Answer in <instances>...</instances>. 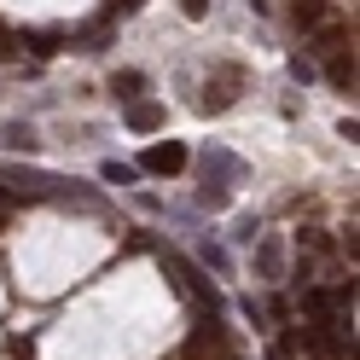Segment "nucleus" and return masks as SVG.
Listing matches in <instances>:
<instances>
[{"instance_id": "3", "label": "nucleus", "mask_w": 360, "mask_h": 360, "mask_svg": "<svg viewBox=\"0 0 360 360\" xmlns=\"http://www.w3.org/2000/svg\"><path fill=\"white\" fill-rule=\"evenodd\" d=\"M238 82H244V70H238V64H221V70H215V82L204 87V110H227V105L238 99Z\"/></svg>"}, {"instance_id": "9", "label": "nucleus", "mask_w": 360, "mask_h": 360, "mask_svg": "<svg viewBox=\"0 0 360 360\" xmlns=\"http://www.w3.org/2000/svg\"><path fill=\"white\" fill-rule=\"evenodd\" d=\"M326 82H331V87H354V53H331Z\"/></svg>"}, {"instance_id": "2", "label": "nucleus", "mask_w": 360, "mask_h": 360, "mask_svg": "<svg viewBox=\"0 0 360 360\" xmlns=\"http://www.w3.org/2000/svg\"><path fill=\"white\" fill-rule=\"evenodd\" d=\"M198 174H204V186H221V192H227V186H238V180H244V163H238L233 151L210 146L204 157H198Z\"/></svg>"}, {"instance_id": "1", "label": "nucleus", "mask_w": 360, "mask_h": 360, "mask_svg": "<svg viewBox=\"0 0 360 360\" xmlns=\"http://www.w3.org/2000/svg\"><path fill=\"white\" fill-rule=\"evenodd\" d=\"M0 180L30 192V198H70V186H76V180H58V174H41V169H0Z\"/></svg>"}, {"instance_id": "10", "label": "nucleus", "mask_w": 360, "mask_h": 360, "mask_svg": "<svg viewBox=\"0 0 360 360\" xmlns=\"http://www.w3.org/2000/svg\"><path fill=\"white\" fill-rule=\"evenodd\" d=\"M140 87H146V76H140V70H117V82H110V94H117V99H134Z\"/></svg>"}, {"instance_id": "4", "label": "nucleus", "mask_w": 360, "mask_h": 360, "mask_svg": "<svg viewBox=\"0 0 360 360\" xmlns=\"http://www.w3.org/2000/svg\"><path fill=\"white\" fill-rule=\"evenodd\" d=\"M140 169H146V174H180V169H186V146H180V140L151 146V151L140 157Z\"/></svg>"}, {"instance_id": "8", "label": "nucleus", "mask_w": 360, "mask_h": 360, "mask_svg": "<svg viewBox=\"0 0 360 360\" xmlns=\"http://www.w3.org/2000/svg\"><path fill=\"white\" fill-rule=\"evenodd\" d=\"M331 18V0H297V30H320Z\"/></svg>"}, {"instance_id": "6", "label": "nucleus", "mask_w": 360, "mask_h": 360, "mask_svg": "<svg viewBox=\"0 0 360 360\" xmlns=\"http://www.w3.org/2000/svg\"><path fill=\"white\" fill-rule=\"evenodd\" d=\"M308 35H314V47H308V53H320V58L343 53V41H349V30H343V24H331V18H326L320 30H308Z\"/></svg>"}, {"instance_id": "11", "label": "nucleus", "mask_w": 360, "mask_h": 360, "mask_svg": "<svg viewBox=\"0 0 360 360\" xmlns=\"http://www.w3.org/2000/svg\"><path fill=\"white\" fill-rule=\"evenodd\" d=\"M99 174H105V180H110V186H128V180H134V169H128V163H105V169H99Z\"/></svg>"}, {"instance_id": "14", "label": "nucleus", "mask_w": 360, "mask_h": 360, "mask_svg": "<svg viewBox=\"0 0 360 360\" xmlns=\"http://www.w3.org/2000/svg\"><path fill=\"white\" fill-rule=\"evenodd\" d=\"M12 53H18V41H12L6 30H0V58H12Z\"/></svg>"}, {"instance_id": "13", "label": "nucleus", "mask_w": 360, "mask_h": 360, "mask_svg": "<svg viewBox=\"0 0 360 360\" xmlns=\"http://www.w3.org/2000/svg\"><path fill=\"white\" fill-rule=\"evenodd\" d=\"M140 6H146V0H117L110 12H122V18H128V12H140Z\"/></svg>"}, {"instance_id": "5", "label": "nucleus", "mask_w": 360, "mask_h": 360, "mask_svg": "<svg viewBox=\"0 0 360 360\" xmlns=\"http://www.w3.org/2000/svg\"><path fill=\"white\" fill-rule=\"evenodd\" d=\"M128 128H134V134H157V128H163V105L134 99V105H128Z\"/></svg>"}, {"instance_id": "12", "label": "nucleus", "mask_w": 360, "mask_h": 360, "mask_svg": "<svg viewBox=\"0 0 360 360\" xmlns=\"http://www.w3.org/2000/svg\"><path fill=\"white\" fill-rule=\"evenodd\" d=\"M180 12L186 18H210V0H180Z\"/></svg>"}, {"instance_id": "7", "label": "nucleus", "mask_w": 360, "mask_h": 360, "mask_svg": "<svg viewBox=\"0 0 360 360\" xmlns=\"http://www.w3.org/2000/svg\"><path fill=\"white\" fill-rule=\"evenodd\" d=\"M256 262H262L267 279H285V250H279V238H262V244H256Z\"/></svg>"}, {"instance_id": "15", "label": "nucleus", "mask_w": 360, "mask_h": 360, "mask_svg": "<svg viewBox=\"0 0 360 360\" xmlns=\"http://www.w3.org/2000/svg\"><path fill=\"white\" fill-rule=\"evenodd\" d=\"M6 204H12V192H0V210H6Z\"/></svg>"}]
</instances>
